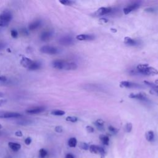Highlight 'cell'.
I'll return each instance as SVG.
<instances>
[{"instance_id": "6da1fadb", "label": "cell", "mask_w": 158, "mask_h": 158, "mask_svg": "<svg viewBox=\"0 0 158 158\" xmlns=\"http://www.w3.org/2000/svg\"><path fill=\"white\" fill-rule=\"evenodd\" d=\"M13 18L11 13L10 11H5L0 14V27H6L8 25Z\"/></svg>"}, {"instance_id": "7a4b0ae2", "label": "cell", "mask_w": 158, "mask_h": 158, "mask_svg": "<svg viewBox=\"0 0 158 158\" xmlns=\"http://www.w3.org/2000/svg\"><path fill=\"white\" fill-rule=\"evenodd\" d=\"M40 51L43 53L48 54V55H56L58 52V49L55 46H52L49 45L43 46L40 48Z\"/></svg>"}, {"instance_id": "3957f363", "label": "cell", "mask_w": 158, "mask_h": 158, "mask_svg": "<svg viewBox=\"0 0 158 158\" xmlns=\"http://www.w3.org/2000/svg\"><path fill=\"white\" fill-rule=\"evenodd\" d=\"M67 62L62 60H55L52 63V67L60 70H65Z\"/></svg>"}, {"instance_id": "277c9868", "label": "cell", "mask_w": 158, "mask_h": 158, "mask_svg": "<svg viewBox=\"0 0 158 158\" xmlns=\"http://www.w3.org/2000/svg\"><path fill=\"white\" fill-rule=\"evenodd\" d=\"M59 43L64 46H69L74 43V40L71 36H64L59 40Z\"/></svg>"}, {"instance_id": "5b68a950", "label": "cell", "mask_w": 158, "mask_h": 158, "mask_svg": "<svg viewBox=\"0 0 158 158\" xmlns=\"http://www.w3.org/2000/svg\"><path fill=\"white\" fill-rule=\"evenodd\" d=\"M140 73L146 75H158V71L152 67H149L148 66L147 67L139 71H138Z\"/></svg>"}, {"instance_id": "8992f818", "label": "cell", "mask_w": 158, "mask_h": 158, "mask_svg": "<svg viewBox=\"0 0 158 158\" xmlns=\"http://www.w3.org/2000/svg\"><path fill=\"white\" fill-rule=\"evenodd\" d=\"M89 149L90 151L91 152L94 153V154H101V156L102 157L104 156L105 154V151L104 149L100 147L99 146H96V145H91L89 148Z\"/></svg>"}, {"instance_id": "52a82bcc", "label": "cell", "mask_w": 158, "mask_h": 158, "mask_svg": "<svg viewBox=\"0 0 158 158\" xmlns=\"http://www.w3.org/2000/svg\"><path fill=\"white\" fill-rule=\"evenodd\" d=\"M45 111V108L43 106H37L32 108H29L25 111V113L29 114H36L43 113Z\"/></svg>"}, {"instance_id": "ba28073f", "label": "cell", "mask_w": 158, "mask_h": 158, "mask_svg": "<svg viewBox=\"0 0 158 158\" xmlns=\"http://www.w3.org/2000/svg\"><path fill=\"white\" fill-rule=\"evenodd\" d=\"M140 6V4L138 3H132L129 5H128L127 6H126L125 8H124L123 11H124V13L125 14H129L130 12L138 9Z\"/></svg>"}, {"instance_id": "9c48e42d", "label": "cell", "mask_w": 158, "mask_h": 158, "mask_svg": "<svg viewBox=\"0 0 158 158\" xmlns=\"http://www.w3.org/2000/svg\"><path fill=\"white\" fill-rule=\"evenodd\" d=\"M52 37V33L51 31H44L42 32L40 35V40L43 41H48L49 40H51V38Z\"/></svg>"}, {"instance_id": "30bf717a", "label": "cell", "mask_w": 158, "mask_h": 158, "mask_svg": "<svg viewBox=\"0 0 158 158\" xmlns=\"http://www.w3.org/2000/svg\"><path fill=\"white\" fill-rule=\"evenodd\" d=\"M76 38L79 41H90L93 40L94 38V37L93 35L80 34L76 37Z\"/></svg>"}, {"instance_id": "8fae6325", "label": "cell", "mask_w": 158, "mask_h": 158, "mask_svg": "<svg viewBox=\"0 0 158 158\" xmlns=\"http://www.w3.org/2000/svg\"><path fill=\"white\" fill-rule=\"evenodd\" d=\"M130 98L137 99L140 100H145L147 98V95L145 93H130L129 96Z\"/></svg>"}, {"instance_id": "7c38bea8", "label": "cell", "mask_w": 158, "mask_h": 158, "mask_svg": "<svg viewBox=\"0 0 158 158\" xmlns=\"http://www.w3.org/2000/svg\"><path fill=\"white\" fill-rule=\"evenodd\" d=\"M112 11L111 8H106V7H102L99 8L97 11L96 12V14L97 16H102L105 14H108L111 13Z\"/></svg>"}, {"instance_id": "4fadbf2b", "label": "cell", "mask_w": 158, "mask_h": 158, "mask_svg": "<svg viewBox=\"0 0 158 158\" xmlns=\"http://www.w3.org/2000/svg\"><path fill=\"white\" fill-rule=\"evenodd\" d=\"M33 61H32V60H30L27 57H23L21 60V64L24 67L29 69V67L33 63Z\"/></svg>"}, {"instance_id": "5bb4252c", "label": "cell", "mask_w": 158, "mask_h": 158, "mask_svg": "<svg viewBox=\"0 0 158 158\" xmlns=\"http://www.w3.org/2000/svg\"><path fill=\"white\" fill-rule=\"evenodd\" d=\"M120 86L122 88H134L140 87L138 84L132 83L129 81H122L120 83Z\"/></svg>"}, {"instance_id": "9a60e30c", "label": "cell", "mask_w": 158, "mask_h": 158, "mask_svg": "<svg viewBox=\"0 0 158 158\" xmlns=\"http://www.w3.org/2000/svg\"><path fill=\"white\" fill-rule=\"evenodd\" d=\"M22 114L19 113H14V112H8L6 111L5 114V118H19L20 117H22Z\"/></svg>"}, {"instance_id": "2e32d148", "label": "cell", "mask_w": 158, "mask_h": 158, "mask_svg": "<svg viewBox=\"0 0 158 158\" xmlns=\"http://www.w3.org/2000/svg\"><path fill=\"white\" fill-rule=\"evenodd\" d=\"M41 21H39V20L33 21V22H32L31 24H30V25H29V30H30V31L36 30V29H37L41 25Z\"/></svg>"}, {"instance_id": "e0dca14e", "label": "cell", "mask_w": 158, "mask_h": 158, "mask_svg": "<svg viewBox=\"0 0 158 158\" xmlns=\"http://www.w3.org/2000/svg\"><path fill=\"white\" fill-rule=\"evenodd\" d=\"M8 146L10 148L14 151H18L21 148V145L20 144L14 142H10L8 143Z\"/></svg>"}, {"instance_id": "ac0fdd59", "label": "cell", "mask_w": 158, "mask_h": 158, "mask_svg": "<svg viewBox=\"0 0 158 158\" xmlns=\"http://www.w3.org/2000/svg\"><path fill=\"white\" fill-rule=\"evenodd\" d=\"M124 42L125 44L129 46H134L137 44V41L129 37H126L124 38Z\"/></svg>"}, {"instance_id": "d6986e66", "label": "cell", "mask_w": 158, "mask_h": 158, "mask_svg": "<svg viewBox=\"0 0 158 158\" xmlns=\"http://www.w3.org/2000/svg\"><path fill=\"white\" fill-rule=\"evenodd\" d=\"M145 137H146V140L149 142H151V141H154V133L153 131L149 130V131L147 132L145 134Z\"/></svg>"}, {"instance_id": "ffe728a7", "label": "cell", "mask_w": 158, "mask_h": 158, "mask_svg": "<svg viewBox=\"0 0 158 158\" xmlns=\"http://www.w3.org/2000/svg\"><path fill=\"white\" fill-rule=\"evenodd\" d=\"M99 140H101V141L102 142V143L104 145L108 146L109 145L110 143V138L108 136L104 135H101L99 136Z\"/></svg>"}, {"instance_id": "44dd1931", "label": "cell", "mask_w": 158, "mask_h": 158, "mask_svg": "<svg viewBox=\"0 0 158 158\" xmlns=\"http://www.w3.org/2000/svg\"><path fill=\"white\" fill-rule=\"evenodd\" d=\"M40 66H41V64L40 63L37 61H33L28 69L30 71H36L39 69L40 68Z\"/></svg>"}, {"instance_id": "7402d4cb", "label": "cell", "mask_w": 158, "mask_h": 158, "mask_svg": "<svg viewBox=\"0 0 158 158\" xmlns=\"http://www.w3.org/2000/svg\"><path fill=\"white\" fill-rule=\"evenodd\" d=\"M77 69V65L74 63L67 62V66L66 67V71H74Z\"/></svg>"}, {"instance_id": "603a6c76", "label": "cell", "mask_w": 158, "mask_h": 158, "mask_svg": "<svg viewBox=\"0 0 158 158\" xmlns=\"http://www.w3.org/2000/svg\"><path fill=\"white\" fill-rule=\"evenodd\" d=\"M104 122L103 120H102L101 119H99L96 120L94 122V125L100 130L104 129Z\"/></svg>"}, {"instance_id": "cb8c5ba5", "label": "cell", "mask_w": 158, "mask_h": 158, "mask_svg": "<svg viewBox=\"0 0 158 158\" xmlns=\"http://www.w3.org/2000/svg\"><path fill=\"white\" fill-rule=\"evenodd\" d=\"M77 140L74 137L71 138L68 141V145L71 148H75L77 146Z\"/></svg>"}, {"instance_id": "d4e9b609", "label": "cell", "mask_w": 158, "mask_h": 158, "mask_svg": "<svg viewBox=\"0 0 158 158\" xmlns=\"http://www.w3.org/2000/svg\"><path fill=\"white\" fill-rule=\"evenodd\" d=\"M48 151L43 148L40 149L39 151V156L40 158H45L48 156Z\"/></svg>"}, {"instance_id": "484cf974", "label": "cell", "mask_w": 158, "mask_h": 158, "mask_svg": "<svg viewBox=\"0 0 158 158\" xmlns=\"http://www.w3.org/2000/svg\"><path fill=\"white\" fill-rule=\"evenodd\" d=\"M51 114L54 116H64L65 114V112L61 110H54L51 111Z\"/></svg>"}, {"instance_id": "4316f807", "label": "cell", "mask_w": 158, "mask_h": 158, "mask_svg": "<svg viewBox=\"0 0 158 158\" xmlns=\"http://www.w3.org/2000/svg\"><path fill=\"white\" fill-rule=\"evenodd\" d=\"M18 124L21 125H29L32 123V121H30V120H28V119H22V120H20L17 122Z\"/></svg>"}, {"instance_id": "83f0119b", "label": "cell", "mask_w": 158, "mask_h": 158, "mask_svg": "<svg viewBox=\"0 0 158 158\" xmlns=\"http://www.w3.org/2000/svg\"><path fill=\"white\" fill-rule=\"evenodd\" d=\"M144 83L146 85H148V87H151L152 89H158V85H156L155 83H151V82H149L148 81H144Z\"/></svg>"}, {"instance_id": "f1b7e54d", "label": "cell", "mask_w": 158, "mask_h": 158, "mask_svg": "<svg viewBox=\"0 0 158 158\" xmlns=\"http://www.w3.org/2000/svg\"><path fill=\"white\" fill-rule=\"evenodd\" d=\"M60 3L63 5L69 6L72 5V3H74V2L70 1V0H61V1H60Z\"/></svg>"}, {"instance_id": "f546056e", "label": "cell", "mask_w": 158, "mask_h": 158, "mask_svg": "<svg viewBox=\"0 0 158 158\" xmlns=\"http://www.w3.org/2000/svg\"><path fill=\"white\" fill-rule=\"evenodd\" d=\"M66 121L70 122H76L78 121V118L74 116H68L66 119Z\"/></svg>"}, {"instance_id": "4dcf8cb0", "label": "cell", "mask_w": 158, "mask_h": 158, "mask_svg": "<svg viewBox=\"0 0 158 158\" xmlns=\"http://www.w3.org/2000/svg\"><path fill=\"white\" fill-rule=\"evenodd\" d=\"M132 128H133L132 124L131 123H127V124L125 125V132H127V133L131 132L132 130Z\"/></svg>"}, {"instance_id": "1f68e13d", "label": "cell", "mask_w": 158, "mask_h": 158, "mask_svg": "<svg viewBox=\"0 0 158 158\" xmlns=\"http://www.w3.org/2000/svg\"><path fill=\"white\" fill-rule=\"evenodd\" d=\"M79 147L83 150H88L90 148L88 145L86 143H84V142H81L79 145Z\"/></svg>"}, {"instance_id": "d6a6232c", "label": "cell", "mask_w": 158, "mask_h": 158, "mask_svg": "<svg viewBox=\"0 0 158 158\" xmlns=\"http://www.w3.org/2000/svg\"><path fill=\"white\" fill-rule=\"evenodd\" d=\"M108 129H109L110 132H111V133H113V134H116V133H118V129H116V128H115L114 127H113V126H112V125L109 126Z\"/></svg>"}, {"instance_id": "836d02e7", "label": "cell", "mask_w": 158, "mask_h": 158, "mask_svg": "<svg viewBox=\"0 0 158 158\" xmlns=\"http://www.w3.org/2000/svg\"><path fill=\"white\" fill-rule=\"evenodd\" d=\"M11 36H12L13 38H17V36H18V33H17V32L16 30H12L11 31Z\"/></svg>"}, {"instance_id": "e575fe53", "label": "cell", "mask_w": 158, "mask_h": 158, "mask_svg": "<svg viewBox=\"0 0 158 158\" xmlns=\"http://www.w3.org/2000/svg\"><path fill=\"white\" fill-rule=\"evenodd\" d=\"M55 131L57 132V133H62L63 131V129L61 126H57L55 127Z\"/></svg>"}, {"instance_id": "d590c367", "label": "cell", "mask_w": 158, "mask_h": 158, "mask_svg": "<svg viewBox=\"0 0 158 158\" xmlns=\"http://www.w3.org/2000/svg\"><path fill=\"white\" fill-rule=\"evenodd\" d=\"M86 129H87V132L88 133H93V132H94V129L91 126H90V125L87 126L86 127Z\"/></svg>"}, {"instance_id": "8d00e7d4", "label": "cell", "mask_w": 158, "mask_h": 158, "mask_svg": "<svg viewBox=\"0 0 158 158\" xmlns=\"http://www.w3.org/2000/svg\"><path fill=\"white\" fill-rule=\"evenodd\" d=\"M32 143V138L30 137H27L25 140V143L27 145H30Z\"/></svg>"}, {"instance_id": "74e56055", "label": "cell", "mask_w": 158, "mask_h": 158, "mask_svg": "<svg viewBox=\"0 0 158 158\" xmlns=\"http://www.w3.org/2000/svg\"><path fill=\"white\" fill-rule=\"evenodd\" d=\"M7 100L5 99H0V107H2L6 103Z\"/></svg>"}, {"instance_id": "f35d334b", "label": "cell", "mask_w": 158, "mask_h": 158, "mask_svg": "<svg viewBox=\"0 0 158 158\" xmlns=\"http://www.w3.org/2000/svg\"><path fill=\"white\" fill-rule=\"evenodd\" d=\"M149 92L152 94H155L158 96V89H152L151 90H150Z\"/></svg>"}, {"instance_id": "ab89813d", "label": "cell", "mask_w": 158, "mask_h": 158, "mask_svg": "<svg viewBox=\"0 0 158 158\" xmlns=\"http://www.w3.org/2000/svg\"><path fill=\"white\" fill-rule=\"evenodd\" d=\"M15 135L17 136V137H22L23 136V133H22V132L21 131L18 130V131H17V132L15 133Z\"/></svg>"}, {"instance_id": "60d3db41", "label": "cell", "mask_w": 158, "mask_h": 158, "mask_svg": "<svg viewBox=\"0 0 158 158\" xmlns=\"http://www.w3.org/2000/svg\"><path fill=\"white\" fill-rule=\"evenodd\" d=\"M6 111H0V119L5 118V114H6Z\"/></svg>"}, {"instance_id": "b9f144b4", "label": "cell", "mask_w": 158, "mask_h": 158, "mask_svg": "<svg viewBox=\"0 0 158 158\" xmlns=\"http://www.w3.org/2000/svg\"><path fill=\"white\" fill-rule=\"evenodd\" d=\"M108 22V20L106 19H104V18H102L99 19V22L101 24H106Z\"/></svg>"}, {"instance_id": "7bdbcfd3", "label": "cell", "mask_w": 158, "mask_h": 158, "mask_svg": "<svg viewBox=\"0 0 158 158\" xmlns=\"http://www.w3.org/2000/svg\"><path fill=\"white\" fill-rule=\"evenodd\" d=\"M7 80H8V79H7V78L6 77L0 75V81L4 82H6Z\"/></svg>"}, {"instance_id": "ee69618b", "label": "cell", "mask_w": 158, "mask_h": 158, "mask_svg": "<svg viewBox=\"0 0 158 158\" xmlns=\"http://www.w3.org/2000/svg\"><path fill=\"white\" fill-rule=\"evenodd\" d=\"M145 11L146 12H149V13H151V12H154V9L152 8H146L145 9Z\"/></svg>"}, {"instance_id": "f6af8a7d", "label": "cell", "mask_w": 158, "mask_h": 158, "mask_svg": "<svg viewBox=\"0 0 158 158\" xmlns=\"http://www.w3.org/2000/svg\"><path fill=\"white\" fill-rule=\"evenodd\" d=\"M65 158H74V156L72 154H71V153H69V154H67Z\"/></svg>"}, {"instance_id": "bcb514c9", "label": "cell", "mask_w": 158, "mask_h": 158, "mask_svg": "<svg viewBox=\"0 0 158 158\" xmlns=\"http://www.w3.org/2000/svg\"><path fill=\"white\" fill-rule=\"evenodd\" d=\"M4 46H5V45H4L3 43H0V50L4 48Z\"/></svg>"}, {"instance_id": "7dc6e473", "label": "cell", "mask_w": 158, "mask_h": 158, "mask_svg": "<svg viewBox=\"0 0 158 158\" xmlns=\"http://www.w3.org/2000/svg\"><path fill=\"white\" fill-rule=\"evenodd\" d=\"M111 30L113 32H117V30L116 29H111Z\"/></svg>"}, {"instance_id": "c3c4849f", "label": "cell", "mask_w": 158, "mask_h": 158, "mask_svg": "<svg viewBox=\"0 0 158 158\" xmlns=\"http://www.w3.org/2000/svg\"><path fill=\"white\" fill-rule=\"evenodd\" d=\"M4 96V94L2 92H0V97H3Z\"/></svg>"}, {"instance_id": "681fc988", "label": "cell", "mask_w": 158, "mask_h": 158, "mask_svg": "<svg viewBox=\"0 0 158 158\" xmlns=\"http://www.w3.org/2000/svg\"><path fill=\"white\" fill-rule=\"evenodd\" d=\"M154 83L156 84V85H158V79L157 80H156V81H155V82H154Z\"/></svg>"}, {"instance_id": "f907efd6", "label": "cell", "mask_w": 158, "mask_h": 158, "mask_svg": "<svg viewBox=\"0 0 158 158\" xmlns=\"http://www.w3.org/2000/svg\"><path fill=\"white\" fill-rule=\"evenodd\" d=\"M5 158H11V157H10V156H6V157H5Z\"/></svg>"}, {"instance_id": "816d5d0a", "label": "cell", "mask_w": 158, "mask_h": 158, "mask_svg": "<svg viewBox=\"0 0 158 158\" xmlns=\"http://www.w3.org/2000/svg\"><path fill=\"white\" fill-rule=\"evenodd\" d=\"M2 127H2V125L1 124H0V129H2Z\"/></svg>"}]
</instances>
